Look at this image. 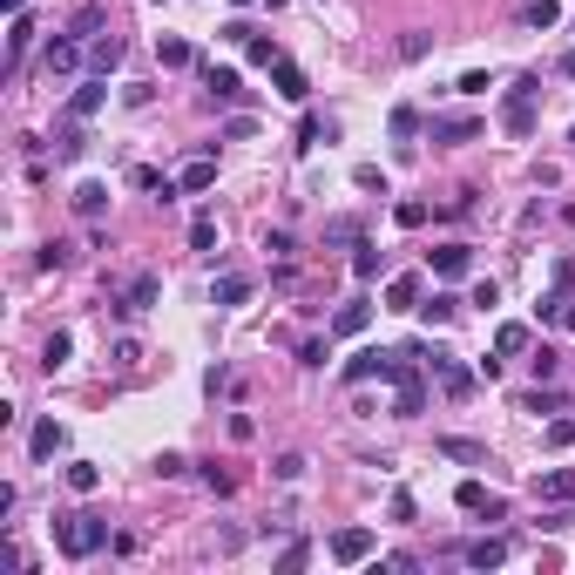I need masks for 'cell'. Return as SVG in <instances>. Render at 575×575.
<instances>
[{"label": "cell", "mask_w": 575, "mask_h": 575, "mask_svg": "<svg viewBox=\"0 0 575 575\" xmlns=\"http://www.w3.org/2000/svg\"><path fill=\"white\" fill-rule=\"evenodd\" d=\"M542 318H548V325H575V291H562V298H542Z\"/></svg>", "instance_id": "cell-30"}, {"label": "cell", "mask_w": 575, "mask_h": 575, "mask_svg": "<svg viewBox=\"0 0 575 575\" xmlns=\"http://www.w3.org/2000/svg\"><path fill=\"white\" fill-rule=\"evenodd\" d=\"M535 501H542V508H575V468H548L542 481H535Z\"/></svg>", "instance_id": "cell-5"}, {"label": "cell", "mask_w": 575, "mask_h": 575, "mask_svg": "<svg viewBox=\"0 0 575 575\" xmlns=\"http://www.w3.org/2000/svg\"><path fill=\"white\" fill-rule=\"evenodd\" d=\"M535 95H542V82L521 75L515 89H508V102H501V122H508L515 136H528V129H535Z\"/></svg>", "instance_id": "cell-3"}, {"label": "cell", "mask_w": 575, "mask_h": 575, "mask_svg": "<svg viewBox=\"0 0 575 575\" xmlns=\"http://www.w3.org/2000/svg\"><path fill=\"white\" fill-rule=\"evenodd\" d=\"M95 28H102V7H82V14H75V41H82V34H95Z\"/></svg>", "instance_id": "cell-42"}, {"label": "cell", "mask_w": 575, "mask_h": 575, "mask_svg": "<svg viewBox=\"0 0 575 575\" xmlns=\"http://www.w3.org/2000/svg\"><path fill=\"white\" fill-rule=\"evenodd\" d=\"M68 346H75V339H68V332H55V339H47V352H41V359H47V365H61V359H68Z\"/></svg>", "instance_id": "cell-41"}, {"label": "cell", "mask_w": 575, "mask_h": 575, "mask_svg": "<svg viewBox=\"0 0 575 575\" xmlns=\"http://www.w3.org/2000/svg\"><path fill=\"white\" fill-rule=\"evenodd\" d=\"M393 386H399V393H393V413H399V420H413V413L426 407V379H420V346H407V352H399V359H393Z\"/></svg>", "instance_id": "cell-2"}, {"label": "cell", "mask_w": 575, "mask_h": 575, "mask_svg": "<svg viewBox=\"0 0 575 575\" xmlns=\"http://www.w3.org/2000/svg\"><path fill=\"white\" fill-rule=\"evenodd\" d=\"M562 75H569V82H575V55H569V61H562Z\"/></svg>", "instance_id": "cell-45"}, {"label": "cell", "mask_w": 575, "mask_h": 575, "mask_svg": "<svg viewBox=\"0 0 575 575\" xmlns=\"http://www.w3.org/2000/svg\"><path fill=\"white\" fill-rule=\"evenodd\" d=\"M305 562H312V548H305V542H291V548H285V555H278V569H285V575H298V569H305Z\"/></svg>", "instance_id": "cell-39"}, {"label": "cell", "mask_w": 575, "mask_h": 575, "mask_svg": "<svg viewBox=\"0 0 575 575\" xmlns=\"http://www.w3.org/2000/svg\"><path fill=\"white\" fill-rule=\"evenodd\" d=\"M55 542H61V555H68V562H89L95 548L108 542V521H95V515H61V521H55Z\"/></svg>", "instance_id": "cell-1"}, {"label": "cell", "mask_w": 575, "mask_h": 575, "mask_svg": "<svg viewBox=\"0 0 575 575\" xmlns=\"http://www.w3.org/2000/svg\"><path fill=\"white\" fill-rule=\"evenodd\" d=\"M89 68H95V75H116V68H122V41H116V34H102V41L89 47Z\"/></svg>", "instance_id": "cell-23"}, {"label": "cell", "mask_w": 575, "mask_h": 575, "mask_svg": "<svg viewBox=\"0 0 575 575\" xmlns=\"http://www.w3.org/2000/svg\"><path fill=\"white\" fill-rule=\"evenodd\" d=\"M28 47H34V21H28V7H21V14H14V28H7V61L21 68V55H28Z\"/></svg>", "instance_id": "cell-25"}, {"label": "cell", "mask_w": 575, "mask_h": 575, "mask_svg": "<svg viewBox=\"0 0 575 575\" xmlns=\"http://www.w3.org/2000/svg\"><path fill=\"white\" fill-rule=\"evenodd\" d=\"M102 102H108V75H95V82H82V89H75V102H68V116H75V122H89L95 108H102Z\"/></svg>", "instance_id": "cell-13"}, {"label": "cell", "mask_w": 575, "mask_h": 575, "mask_svg": "<svg viewBox=\"0 0 575 575\" xmlns=\"http://www.w3.org/2000/svg\"><path fill=\"white\" fill-rule=\"evenodd\" d=\"M47 75H75V61H82V47H75V34H55V41H47Z\"/></svg>", "instance_id": "cell-12"}, {"label": "cell", "mask_w": 575, "mask_h": 575, "mask_svg": "<svg viewBox=\"0 0 575 575\" xmlns=\"http://www.w3.org/2000/svg\"><path fill=\"white\" fill-rule=\"evenodd\" d=\"M190 244H197V251H210V244H217V217H210V210H197V224H190Z\"/></svg>", "instance_id": "cell-33"}, {"label": "cell", "mask_w": 575, "mask_h": 575, "mask_svg": "<svg viewBox=\"0 0 575 575\" xmlns=\"http://www.w3.org/2000/svg\"><path fill=\"white\" fill-rule=\"evenodd\" d=\"M203 89H210L217 102H237V95H244V82H237V68H203Z\"/></svg>", "instance_id": "cell-22"}, {"label": "cell", "mask_w": 575, "mask_h": 575, "mask_svg": "<svg viewBox=\"0 0 575 575\" xmlns=\"http://www.w3.org/2000/svg\"><path fill=\"white\" fill-rule=\"evenodd\" d=\"M325 244H359V224H352V217H332V224H325Z\"/></svg>", "instance_id": "cell-35"}, {"label": "cell", "mask_w": 575, "mask_h": 575, "mask_svg": "<svg viewBox=\"0 0 575 575\" xmlns=\"http://www.w3.org/2000/svg\"><path fill=\"white\" fill-rule=\"evenodd\" d=\"M156 291H163V285H156L150 271H142V278H129V285H122V305H116V312H122V318L150 312V305H156Z\"/></svg>", "instance_id": "cell-7"}, {"label": "cell", "mask_w": 575, "mask_h": 575, "mask_svg": "<svg viewBox=\"0 0 575 575\" xmlns=\"http://www.w3.org/2000/svg\"><path fill=\"white\" fill-rule=\"evenodd\" d=\"M386 305H393V312H420V278H393V285H386Z\"/></svg>", "instance_id": "cell-24"}, {"label": "cell", "mask_w": 575, "mask_h": 575, "mask_svg": "<svg viewBox=\"0 0 575 575\" xmlns=\"http://www.w3.org/2000/svg\"><path fill=\"white\" fill-rule=\"evenodd\" d=\"M75 210H82V217L95 224V217L108 210V183H82V190H75Z\"/></svg>", "instance_id": "cell-27"}, {"label": "cell", "mask_w": 575, "mask_h": 575, "mask_svg": "<svg viewBox=\"0 0 575 575\" xmlns=\"http://www.w3.org/2000/svg\"><path fill=\"white\" fill-rule=\"evenodd\" d=\"M420 359H426V373L447 386V399H468V393H474V373L454 359V352H426V346H420Z\"/></svg>", "instance_id": "cell-4"}, {"label": "cell", "mask_w": 575, "mask_h": 575, "mask_svg": "<svg viewBox=\"0 0 575 575\" xmlns=\"http://www.w3.org/2000/svg\"><path fill=\"white\" fill-rule=\"evenodd\" d=\"M82 150H89V136H82V122L68 116V122H61V129H55V156H61V163H75Z\"/></svg>", "instance_id": "cell-21"}, {"label": "cell", "mask_w": 575, "mask_h": 575, "mask_svg": "<svg viewBox=\"0 0 575 575\" xmlns=\"http://www.w3.org/2000/svg\"><path fill=\"white\" fill-rule=\"evenodd\" d=\"M210 298H217V305H244V298H251V278H237V271H230V278H217V285H210Z\"/></svg>", "instance_id": "cell-29"}, {"label": "cell", "mask_w": 575, "mask_h": 575, "mask_svg": "<svg viewBox=\"0 0 575 575\" xmlns=\"http://www.w3.org/2000/svg\"><path fill=\"white\" fill-rule=\"evenodd\" d=\"M575 440V420H548V447H569Z\"/></svg>", "instance_id": "cell-43"}, {"label": "cell", "mask_w": 575, "mask_h": 575, "mask_svg": "<svg viewBox=\"0 0 575 575\" xmlns=\"http://www.w3.org/2000/svg\"><path fill=\"white\" fill-rule=\"evenodd\" d=\"M237 7H251V0H237Z\"/></svg>", "instance_id": "cell-46"}, {"label": "cell", "mask_w": 575, "mask_h": 575, "mask_svg": "<svg viewBox=\"0 0 575 575\" xmlns=\"http://www.w3.org/2000/svg\"><path fill=\"white\" fill-rule=\"evenodd\" d=\"M440 454H447V460H460V468H487V447H481V440H460V433H447V440H440Z\"/></svg>", "instance_id": "cell-15"}, {"label": "cell", "mask_w": 575, "mask_h": 575, "mask_svg": "<svg viewBox=\"0 0 575 575\" xmlns=\"http://www.w3.org/2000/svg\"><path fill=\"white\" fill-rule=\"evenodd\" d=\"M271 82H278V95H285V102H305V95H312V82H305V68H298V61H285V55L271 61Z\"/></svg>", "instance_id": "cell-8"}, {"label": "cell", "mask_w": 575, "mask_h": 575, "mask_svg": "<svg viewBox=\"0 0 575 575\" xmlns=\"http://www.w3.org/2000/svg\"><path fill=\"white\" fill-rule=\"evenodd\" d=\"M393 136H399V142L420 136V108H393Z\"/></svg>", "instance_id": "cell-36"}, {"label": "cell", "mask_w": 575, "mask_h": 575, "mask_svg": "<svg viewBox=\"0 0 575 575\" xmlns=\"http://www.w3.org/2000/svg\"><path fill=\"white\" fill-rule=\"evenodd\" d=\"M379 271H386V251H379V244H352V278H359V285H373Z\"/></svg>", "instance_id": "cell-16"}, {"label": "cell", "mask_w": 575, "mask_h": 575, "mask_svg": "<svg viewBox=\"0 0 575 575\" xmlns=\"http://www.w3.org/2000/svg\"><path fill=\"white\" fill-rule=\"evenodd\" d=\"M454 312H460V298H447V291H440L433 305H420V318H426V325H447V318H454Z\"/></svg>", "instance_id": "cell-32"}, {"label": "cell", "mask_w": 575, "mask_h": 575, "mask_svg": "<svg viewBox=\"0 0 575 575\" xmlns=\"http://www.w3.org/2000/svg\"><path fill=\"white\" fill-rule=\"evenodd\" d=\"M210 183H217V163H210V156H197V163H183L176 190H190V197H203V190H210Z\"/></svg>", "instance_id": "cell-18"}, {"label": "cell", "mask_w": 575, "mask_h": 575, "mask_svg": "<svg viewBox=\"0 0 575 575\" xmlns=\"http://www.w3.org/2000/svg\"><path fill=\"white\" fill-rule=\"evenodd\" d=\"M156 55H163V68H190V41H176V34H163Z\"/></svg>", "instance_id": "cell-31"}, {"label": "cell", "mask_w": 575, "mask_h": 575, "mask_svg": "<svg viewBox=\"0 0 575 575\" xmlns=\"http://www.w3.org/2000/svg\"><path fill=\"white\" fill-rule=\"evenodd\" d=\"M494 352H501V359H515V352H528V325H521V318H508V325L494 332Z\"/></svg>", "instance_id": "cell-26"}, {"label": "cell", "mask_w": 575, "mask_h": 575, "mask_svg": "<svg viewBox=\"0 0 575 575\" xmlns=\"http://www.w3.org/2000/svg\"><path fill=\"white\" fill-rule=\"evenodd\" d=\"M474 136H481L474 116H433V142H447V150H454V142H474Z\"/></svg>", "instance_id": "cell-10"}, {"label": "cell", "mask_w": 575, "mask_h": 575, "mask_svg": "<svg viewBox=\"0 0 575 575\" xmlns=\"http://www.w3.org/2000/svg\"><path fill=\"white\" fill-rule=\"evenodd\" d=\"M393 359H399V352H379V346H365L359 359L346 365V386H365V379H393Z\"/></svg>", "instance_id": "cell-6"}, {"label": "cell", "mask_w": 575, "mask_h": 575, "mask_svg": "<svg viewBox=\"0 0 575 575\" xmlns=\"http://www.w3.org/2000/svg\"><path fill=\"white\" fill-rule=\"evenodd\" d=\"M454 501H460V508H468V515H487V521H501V501L487 494L481 481H460V487H454Z\"/></svg>", "instance_id": "cell-11"}, {"label": "cell", "mask_w": 575, "mask_h": 575, "mask_svg": "<svg viewBox=\"0 0 575 575\" xmlns=\"http://www.w3.org/2000/svg\"><path fill=\"white\" fill-rule=\"evenodd\" d=\"M468 244H440V251H433V278H468Z\"/></svg>", "instance_id": "cell-17"}, {"label": "cell", "mask_w": 575, "mask_h": 575, "mask_svg": "<svg viewBox=\"0 0 575 575\" xmlns=\"http://www.w3.org/2000/svg\"><path fill=\"white\" fill-rule=\"evenodd\" d=\"M393 217H399V230H420V224H426V203H399Z\"/></svg>", "instance_id": "cell-40"}, {"label": "cell", "mask_w": 575, "mask_h": 575, "mask_svg": "<svg viewBox=\"0 0 575 575\" xmlns=\"http://www.w3.org/2000/svg\"><path fill=\"white\" fill-rule=\"evenodd\" d=\"M501 562H508V542H501V535H481V542L468 548V569H501Z\"/></svg>", "instance_id": "cell-20"}, {"label": "cell", "mask_w": 575, "mask_h": 575, "mask_svg": "<svg viewBox=\"0 0 575 575\" xmlns=\"http://www.w3.org/2000/svg\"><path fill=\"white\" fill-rule=\"evenodd\" d=\"M244 55L258 61V68H271V61H278V47H271V41H264V34H251V41H244Z\"/></svg>", "instance_id": "cell-37"}, {"label": "cell", "mask_w": 575, "mask_h": 575, "mask_svg": "<svg viewBox=\"0 0 575 575\" xmlns=\"http://www.w3.org/2000/svg\"><path fill=\"white\" fill-rule=\"evenodd\" d=\"M0 7H7V14H21V7H28V0H0Z\"/></svg>", "instance_id": "cell-44"}, {"label": "cell", "mask_w": 575, "mask_h": 575, "mask_svg": "<svg viewBox=\"0 0 575 575\" xmlns=\"http://www.w3.org/2000/svg\"><path fill=\"white\" fill-rule=\"evenodd\" d=\"M28 447H34V460H55L61 447H68V426H61V420H41V426H34V440H28Z\"/></svg>", "instance_id": "cell-14"}, {"label": "cell", "mask_w": 575, "mask_h": 575, "mask_svg": "<svg viewBox=\"0 0 575 575\" xmlns=\"http://www.w3.org/2000/svg\"><path fill=\"white\" fill-rule=\"evenodd\" d=\"M365 318H373V305H365V298H346V305H339V318H332V332L352 339V332H365Z\"/></svg>", "instance_id": "cell-19"}, {"label": "cell", "mask_w": 575, "mask_h": 575, "mask_svg": "<svg viewBox=\"0 0 575 575\" xmlns=\"http://www.w3.org/2000/svg\"><path fill=\"white\" fill-rule=\"evenodd\" d=\"M68 487H75V494H95V487H102V468H95V460H68Z\"/></svg>", "instance_id": "cell-28"}, {"label": "cell", "mask_w": 575, "mask_h": 575, "mask_svg": "<svg viewBox=\"0 0 575 575\" xmlns=\"http://www.w3.org/2000/svg\"><path fill=\"white\" fill-rule=\"evenodd\" d=\"M555 373H562V352L542 346V352H535V379H555Z\"/></svg>", "instance_id": "cell-38"}, {"label": "cell", "mask_w": 575, "mask_h": 575, "mask_svg": "<svg viewBox=\"0 0 575 575\" xmlns=\"http://www.w3.org/2000/svg\"><path fill=\"white\" fill-rule=\"evenodd\" d=\"M521 21H528V28H555V21H562V7H555V0H535V7H528Z\"/></svg>", "instance_id": "cell-34"}, {"label": "cell", "mask_w": 575, "mask_h": 575, "mask_svg": "<svg viewBox=\"0 0 575 575\" xmlns=\"http://www.w3.org/2000/svg\"><path fill=\"white\" fill-rule=\"evenodd\" d=\"M373 555V528H339L332 535V562H365Z\"/></svg>", "instance_id": "cell-9"}]
</instances>
